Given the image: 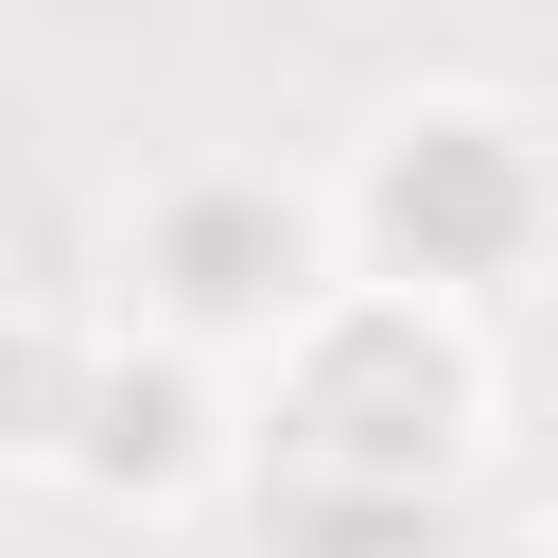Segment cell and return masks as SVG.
I'll list each match as a JSON object with an SVG mask.
<instances>
[{
    "instance_id": "6da1fadb",
    "label": "cell",
    "mask_w": 558,
    "mask_h": 558,
    "mask_svg": "<svg viewBox=\"0 0 558 558\" xmlns=\"http://www.w3.org/2000/svg\"><path fill=\"white\" fill-rule=\"evenodd\" d=\"M541 227H558V157L506 122V105H471V87H436V105H401L366 157H349V209H331V262H366L384 296H506L523 262H541Z\"/></svg>"
},
{
    "instance_id": "7a4b0ae2",
    "label": "cell",
    "mask_w": 558,
    "mask_h": 558,
    "mask_svg": "<svg viewBox=\"0 0 558 558\" xmlns=\"http://www.w3.org/2000/svg\"><path fill=\"white\" fill-rule=\"evenodd\" d=\"M488 418V366L436 296H384V279H331L296 331H279V453L296 488H436Z\"/></svg>"
},
{
    "instance_id": "3957f363",
    "label": "cell",
    "mask_w": 558,
    "mask_h": 558,
    "mask_svg": "<svg viewBox=\"0 0 558 558\" xmlns=\"http://www.w3.org/2000/svg\"><path fill=\"white\" fill-rule=\"evenodd\" d=\"M349 262H331V209L314 192H279V174H174L140 227H122V314L157 331V349H244V331H296L314 296H331Z\"/></svg>"
},
{
    "instance_id": "277c9868",
    "label": "cell",
    "mask_w": 558,
    "mask_h": 558,
    "mask_svg": "<svg viewBox=\"0 0 558 558\" xmlns=\"http://www.w3.org/2000/svg\"><path fill=\"white\" fill-rule=\"evenodd\" d=\"M209 453H227V418H209V366H192V349H157V331H105V366H87V418H70V453H52V471H87L105 506H174Z\"/></svg>"
},
{
    "instance_id": "5b68a950",
    "label": "cell",
    "mask_w": 558,
    "mask_h": 558,
    "mask_svg": "<svg viewBox=\"0 0 558 558\" xmlns=\"http://www.w3.org/2000/svg\"><path fill=\"white\" fill-rule=\"evenodd\" d=\"M87 366H105V331L87 314H52V296H17L0 314V453H70V418H87Z\"/></svg>"
}]
</instances>
